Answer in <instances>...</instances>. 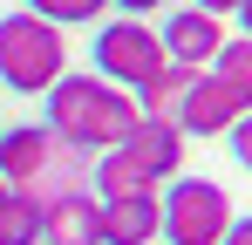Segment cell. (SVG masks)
I'll list each match as a JSON object with an SVG mask.
<instances>
[{
    "mask_svg": "<svg viewBox=\"0 0 252 245\" xmlns=\"http://www.w3.org/2000/svg\"><path fill=\"white\" fill-rule=\"evenodd\" d=\"M41 102H48V116H41V122L55 129V143L89 150V157L116 150L129 129L143 122L136 95H129V89H116V82H102V75H62Z\"/></svg>",
    "mask_w": 252,
    "mask_h": 245,
    "instance_id": "cell-1",
    "label": "cell"
},
{
    "mask_svg": "<svg viewBox=\"0 0 252 245\" xmlns=\"http://www.w3.org/2000/svg\"><path fill=\"white\" fill-rule=\"evenodd\" d=\"M184 129L164 116H143L129 129L116 150H102L95 170H89V184H95V198H129V191H157L170 177H184Z\"/></svg>",
    "mask_w": 252,
    "mask_h": 245,
    "instance_id": "cell-2",
    "label": "cell"
},
{
    "mask_svg": "<svg viewBox=\"0 0 252 245\" xmlns=\"http://www.w3.org/2000/svg\"><path fill=\"white\" fill-rule=\"evenodd\" d=\"M62 75H68V41H62V28L41 21V14H28V7L0 14V82H7L14 95H48Z\"/></svg>",
    "mask_w": 252,
    "mask_h": 245,
    "instance_id": "cell-3",
    "label": "cell"
},
{
    "mask_svg": "<svg viewBox=\"0 0 252 245\" xmlns=\"http://www.w3.org/2000/svg\"><path fill=\"white\" fill-rule=\"evenodd\" d=\"M232 198L211 177H170L164 191V245H218L232 232Z\"/></svg>",
    "mask_w": 252,
    "mask_h": 245,
    "instance_id": "cell-4",
    "label": "cell"
},
{
    "mask_svg": "<svg viewBox=\"0 0 252 245\" xmlns=\"http://www.w3.org/2000/svg\"><path fill=\"white\" fill-rule=\"evenodd\" d=\"M95 75L102 82H116V89H143V82H157L164 75V34L150 28V21H102L95 28Z\"/></svg>",
    "mask_w": 252,
    "mask_h": 245,
    "instance_id": "cell-5",
    "label": "cell"
},
{
    "mask_svg": "<svg viewBox=\"0 0 252 245\" xmlns=\"http://www.w3.org/2000/svg\"><path fill=\"white\" fill-rule=\"evenodd\" d=\"M218 48H225V21H218V14H205V7H170L164 14V61L211 68Z\"/></svg>",
    "mask_w": 252,
    "mask_h": 245,
    "instance_id": "cell-6",
    "label": "cell"
},
{
    "mask_svg": "<svg viewBox=\"0 0 252 245\" xmlns=\"http://www.w3.org/2000/svg\"><path fill=\"white\" fill-rule=\"evenodd\" d=\"M164 239V191L102 198V245H157Z\"/></svg>",
    "mask_w": 252,
    "mask_h": 245,
    "instance_id": "cell-7",
    "label": "cell"
},
{
    "mask_svg": "<svg viewBox=\"0 0 252 245\" xmlns=\"http://www.w3.org/2000/svg\"><path fill=\"white\" fill-rule=\"evenodd\" d=\"M41 245H102V198L62 191L41 204Z\"/></svg>",
    "mask_w": 252,
    "mask_h": 245,
    "instance_id": "cell-8",
    "label": "cell"
},
{
    "mask_svg": "<svg viewBox=\"0 0 252 245\" xmlns=\"http://www.w3.org/2000/svg\"><path fill=\"white\" fill-rule=\"evenodd\" d=\"M239 116H246V109L218 89L211 68H198V82H191V89H184V102H177V129H184V136H225Z\"/></svg>",
    "mask_w": 252,
    "mask_h": 245,
    "instance_id": "cell-9",
    "label": "cell"
},
{
    "mask_svg": "<svg viewBox=\"0 0 252 245\" xmlns=\"http://www.w3.org/2000/svg\"><path fill=\"white\" fill-rule=\"evenodd\" d=\"M211 75H218V89L252 116V41L246 34H225V48L211 55Z\"/></svg>",
    "mask_w": 252,
    "mask_h": 245,
    "instance_id": "cell-10",
    "label": "cell"
},
{
    "mask_svg": "<svg viewBox=\"0 0 252 245\" xmlns=\"http://www.w3.org/2000/svg\"><path fill=\"white\" fill-rule=\"evenodd\" d=\"M191 82H198V68H184V61H164V75L136 89V109H143V116L177 122V102H184V89H191Z\"/></svg>",
    "mask_w": 252,
    "mask_h": 245,
    "instance_id": "cell-11",
    "label": "cell"
},
{
    "mask_svg": "<svg viewBox=\"0 0 252 245\" xmlns=\"http://www.w3.org/2000/svg\"><path fill=\"white\" fill-rule=\"evenodd\" d=\"M0 245H41V204L34 198L7 191V204H0Z\"/></svg>",
    "mask_w": 252,
    "mask_h": 245,
    "instance_id": "cell-12",
    "label": "cell"
},
{
    "mask_svg": "<svg viewBox=\"0 0 252 245\" xmlns=\"http://www.w3.org/2000/svg\"><path fill=\"white\" fill-rule=\"evenodd\" d=\"M28 14H41L55 28H75V21H102L109 0H28Z\"/></svg>",
    "mask_w": 252,
    "mask_h": 245,
    "instance_id": "cell-13",
    "label": "cell"
},
{
    "mask_svg": "<svg viewBox=\"0 0 252 245\" xmlns=\"http://www.w3.org/2000/svg\"><path fill=\"white\" fill-rule=\"evenodd\" d=\"M225 143H232V163H239V170H252V116L232 122V129H225Z\"/></svg>",
    "mask_w": 252,
    "mask_h": 245,
    "instance_id": "cell-14",
    "label": "cell"
},
{
    "mask_svg": "<svg viewBox=\"0 0 252 245\" xmlns=\"http://www.w3.org/2000/svg\"><path fill=\"white\" fill-rule=\"evenodd\" d=\"M109 7H123L129 21H143V14H157V7H170V0H109Z\"/></svg>",
    "mask_w": 252,
    "mask_h": 245,
    "instance_id": "cell-15",
    "label": "cell"
},
{
    "mask_svg": "<svg viewBox=\"0 0 252 245\" xmlns=\"http://www.w3.org/2000/svg\"><path fill=\"white\" fill-rule=\"evenodd\" d=\"M218 245H252V218H232V232H225Z\"/></svg>",
    "mask_w": 252,
    "mask_h": 245,
    "instance_id": "cell-16",
    "label": "cell"
},
{
    "mask_svg": "<svg viewBox=\"0 0 252 245\" xmlns=\"http://www.w3.org/2000/svg\"><path fill=\"white\" fill-rule=\"evenodd\" d=\"M191 7H205V14H218V21H225V14H239V0H191Z\"/></svg>",
    "mask_w": 252,
    "mask_h": 245,
    "instance_id": "cell-17",
    "label": "cell"
},
{
    "mask_svg": "<svg viewBox=\"0 0 252 245\" xmlns=\"http://www.w3.org/2000/svg\"><path fill=\"white\" fill-rule=\"evenodd\" d=\"M239 34L252 41V0H239Z\"/></svg>",
    "mask_w": 252,
    "mask_h": 245,
    "instance_id": "cell-18",
    "label": "cell"
},
{
    "mask_svg": "<svg viewBox=\"0 0 252 245\" xmlns=\"http://www.w3.org/2000/svg\"><path fill=\"white\" fill-rule=\"evenodd\" d=\"M0 204H7V177H0Z\"/></svg>",
    "mask_w": 252,
    "mask_h": 245,
    "instance_id": "cell-19",
    "label": "cell"
}]
</instances>
